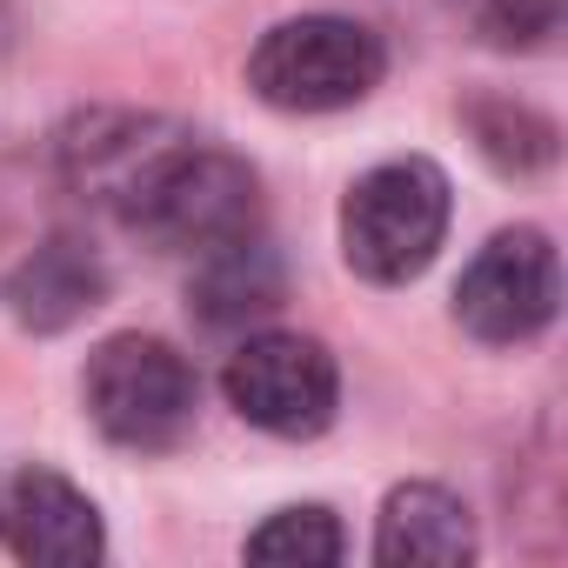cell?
<instances>
[{
  "label": "cell",
  "mask_w": 568,
  "mask_h": 568,
  "mask_svg": "<svg viewBox=\"0 0 568 568\" xmlns=\"http://www.w3.org/2000/svg\"><path fill=\"white\" fill-rule=\"evenodd\" d=\"M61 168L161 254H207L261 227L254 168L154 114H81L61 134Z\"/></svg>",
  "instance_id": "cell-1"
},
{
  "label": "cell",
  "mask_w": 568,
  "mask_h": 568,
  "mask_svg": "<svg viewBox=\"0 0 568 568\" xmlns=\"http://www.w3.org/2000/svg\"><path fill=\"white\" fill-rule=\"evenodd\" d=\"M448 214V174L428 154H395L355 174V187L342 194V261L375 288H402L442 254Z\"/></svg>",
  "instance_id": "cell-2"
},
{
  "label": "cell",
  "mask_w": 568,
  "mask_h": 568,
  "mask_svg": "<svg viewBox=\"0 0 568 568\" xmlns=\"http://www.w3.org/2000/svg\"><path fill=\"white\" fill-rule=\"evenodd\" d=\"M81 402L114 448L168 455L201 415V375L161 335H108L81 368Z\"/></svg>",
  "instance_id": "cell-3"
},
{
  "label": "cell",
  "mask_w": 568,
  "mask_h": 568,
  "mask_svg": "<svg viewBox=\"0 0 568 568\" xmlns=\"http://www.w3.org/2000/svg\"><path fill=\"white\" fill-rule=\"evenodd\" d=\"M388 74V48L375 28L342 21V14H302L261 34V48L247 54V88L281 108V114H335L355 108L382 88Z\"/></svg>",
  "instance_id": "cell-4"
},
{
  "label": "cell",
  "mask_w": 568,
  "mask_h": 568,
  "mask_svg": "<svg viewBox=\"0 0 568 568\" xmlns=\"http://www.w3.org/2000/svg\"><path fill=\"white\" fill-rule=\"evenodd\" d=\"M221 388L227 408L274 442H315L342 408V368L315 335H247L227 355Z\"/></svg>",
  "instance_id": "cell-5"
},
{
  "label": "cell",
  "mask_w": 568,
  "mask_h": 568,
  "mask_svg": "<svg viewBox=\"0 0 568 568\" xmlns=\"http://www.w3.org/2000/svg\"><path fill=\"white\" fill-rule=\"evenodd\" d=\"M555 308H561V261L541 227H501L455 281V322L488 348L535 342L555 322Z\"/></svg>",
  "instance_id": "cell-6"
},
{
  "label": "cell",
  "mask_w": 568,
  "mask_h": 568,
  "mask_svg": "<svg viewBox=\"0 0 568 568\" xmlns=\"http://www.w3.org/2000/svg\"><path fill=\"white\" fill-rule=\"evenodd\" d=\"M0 548L34 568H88L108 555V528L88 488L28 462L0 475Z\"/></svg>",
  "instance_id": "cell-7"
},
{
  "label": "cell",
  "mask_w": 568,
  "mask_h": 568,
  "mask_svg": "<svg viewBox=\"0 0 568 568\" xmlns=\"http://www.w3.org/2000/svg\"><path fill=\"white\" fill-rule=\"evenodd\" d=\"M0 302H8V315L28 335H61V328L88 322L108 302V261L74 234H48L28 261L8 267Z\"/></svg>",
  "instance_id": "cell-8"
},
{
  "label": "cell",
  "mask_w": 568,
  "mask_h": 568,
  "mask_svg": "<svg viewBox=\"0 0 568 568\" xmlns=\"http://www.w3.org/2000/svg\"><path fill=\"white\" fill-rule=\"evenodd\" d=\"M375 561L388 568H462L475 561V515L442 481H402L375 521Z\"/></svg>",
  "instance_id": "cell-9"
},
{
  "label": "cell",
  "mask_w": 568,
  "mask_h": 568,
  "mask_svg": "<svg viewBox=\"0 0 568 568\" xmlns=\"http://www.w3.org/2000/svg\"><path fill=\"white\" fill-rule=\"evenodd\" d=\"M187 308H194L207 328H241V322L281 308V261H274V247L261 241V227L241 234V241H221V247L194 254Z\"/></svg>",
  "instance_id": "cell-10"
},
{
  "label": "cell",
  "mask_w": 568,
  "mask_h": 568,
  "mask_svg": "<svg viewBox=\"0 0 568 568\" xmlns=\"http://www.w3.org/2000/svg\"><path fill=\"white\" fill-rule=\"evenodd\" d=\"M348 555V535L335 521V508L302 501V508H274L254 535H247V561H281V568H328Z\"/></svg>",
  "instance_id": "cell-11"
},
{
  "label": "cell",
  "mask_w": 568,
  "mask_h": 568,
  "mask_svg": "<svg viewBox=\"0 0 568 568\" xmlns=\"http://www.w3.org/2000/svg\"><path fill=\"white\" fill-rule=\"evenodd\" d=\"M468 134L501 174H535V168L555 161V121H541L521 101H475L468 108Z\"/></svg>",
  "instance_id": "cell-12"
},
{
  "label": "cell",
  "mask_w": 568,
  "mask_h": 568,
  "mask_svg": "<svg viewBox=\"0 0 568 568\" xmlns=\"http://www.w3.org/2000/svg\"><path fill=\"white\" fill-rule=\"evenodd\" d=\"M475 28L488 48H541L555 34V0H481Z\"/></svg>",
  "instance_id": "cell-13"
}]
</instances>
